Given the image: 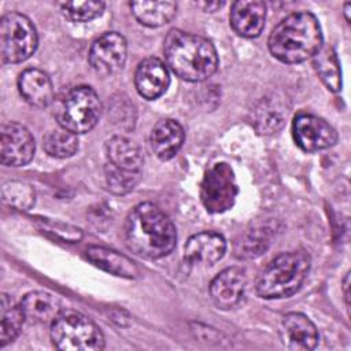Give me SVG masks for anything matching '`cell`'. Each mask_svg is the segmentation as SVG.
Wrapping results in <instances>:
<instances>
[{
    "mask_svg": "<svg viewBox=\"0 0 351 351\" xmlns=\"http://www.w3.org/2000/svg\"><path fill=\"white\" fill-rule=\"evenodd\" d=\"M51 339L62 351H99L104 348V336L99 326L75 310H60L51 322Z\"/></svg>",
    "mask_w": 351,
    "mask_h": 351,
    "instance_id": "5b68a950",
    "label": "cell"
},
{
    "mask_svg": "<svg viewBox=\"0 0 351 351\" xmlns=\"http://www.w3.org/2000/svg\"><path fill=\"white\" fill-rule=\"evenodd\" d=\"M313 64L318 77L329 90L339 92L341 89V70L337 55L330 45H322L319 48L313 56Z\"/></svg>",
    "mask_w": 351,
    "mask_h": 351,
    "instance_id": "cb8c5ba5",
    "label": "cell"
},
{
    "mask_svg": "<svg viewBox=\"0 0 351 351\" xmlns=\"http://www.w3.org/2000/svg\"><path fill=\"white\" fill-rule=\"evenodd\" d=\"M197 5L199 7H202L203 8V11H206V12H214V11H217L219 7H222L223 5V3H219V1H204V3H197Z\"/></svg>",
    "mask_w": 351,
    "mask_h": 351,
    "instance_id": "d6a6232c",
    "label": "cell"
},
{
    "mask_svg": "<svg viewBox=\"0 0 351 351\" xmlns=\"http://www.w3.org/2000/svg\"><path fill=\"white\" fill-rule=\"evenodd\" d=\"M184 138V129L177 121L163 119L152 128L149 134V145L159 159L169 160L177 155L182 147Z\"/></svg>",
    "mask_w": 351,
    "mask_h": 351,
    "instance_id": "ac0fdd59",
    "label": "cell"
},
{
    "mask_svg": "<svg viewBox=\"0 0 351 351\" xmlns=\"http://www.w3.org/2000/svg\"><path fill=\"white\" fill-rule=\"evenodd\" d=\"M292 134L298 147L306 152L326 149L336 144L337 132L325 119L300 112L292 122Z\"/></svg>",
    "mask_w": 351,
    "mask_h": 351,
    "instance_id": "30bf717a",
    "label": "cell"
},
{
    "mask_svg": "<svg viewBox=\"0 0 351 351\" xmlns=\"http://www.w3.org/2000/svg\"><path fill=\"white\" fill-rule=\"evenodd\" d=\"M25 321L21 306L8 295H3L0 307V347H5L18 337Z\"/></svg>",
    "mask_w": 351,
    "mask_h": 351,
    "instance_id": "d4e9b609",
    "label": "cell"
},
{
    "mask_svg": "<svg viewBox=\"0 0 351 351\" xmlns=\"http://www.w3.org/2000/svg\"><path fill=\"white\" fill-rule=\"evenodd\" d=\"M247 276L244 269L232 266L218 273L210 284V296L214 304L221 310H229L237 306L244 295Z\"/></svg>",
    "mask_w": 351,
    "mask_h": 351,
    "instance_id": "7c38bea8",
    "label": "cell"
},
{
    "mask_svg": "<svg viewBox=\"0 0 351 351\" xmlns=\"http://www.w3.org/2000/svg\"><path fill=\"white\" fill-rule=\"evenodd\" d=\"M163 51L170 70L185 81L200 82L217 71L215 47L202 36L171 29L165 38Z\"/></svg>",
    "mask_w": 351,
    "mask_h": 351,
    "instance_id": "7a4b0ae2",
    "label": "cell"
},
{
    "mask_svg": "<svg viewBox=\"0 0 351 351\" xmlns=\"http://www.w3.org/2000/svg\"><path fill=\"white\" fill-rule=\"evenodd\" d=\"M123 240L137 256L160 259L174 250L177 232L171 219L158 206L144 202L128 214L123 225Z\"/></svg>",
    "mask_w": 351,
    "mask_h": 351,
    "instance_id": "6da1fadb",
    "label": "cell"
},
{
    "mask_svg": "<svg viewBox=\"0 0 351 351\" xmlns=\"http://www.w3.org/2000/svg\"><path fill=\"white\" fill-rule=\"evenodd\" d=\"M85 256L96 267L123 278H136L138 274L137 266L125 255L99 245H89L85 251Z\"/></svg>",
    "mask_w": 351,
    "mask_h": 351,
    "instance_id": "ffe728a7",
    "label": "cell"
},
{
    "mask_svg": "<svg viewBox=\"0 0 351 351\" xmlns=\"http://www.w3.org/2000/svg\"><path fill=\"white\" fill-rule=\"evenodd\" d=\"M34 138L21 123L7 122L0 130V160L4 166L19 167L27 165L34 156Z\"/></svg>",
    "mask_w": 351,
    "mask_h": 351,
    "instance_id": "8fae6325",
    "label": "cell"
},
{
    "mask_svg": "<svg viewBox=\"0 0 351 351\" xmlns=\"http://www.w3.org/2000/svg\"><path fill=\"white\" fill-rule=\"evenodd\" d=\"M43 147L45 152L53 158H69L73 156L78 149L77 134L58 128L49 130L43 137Z\"/></svg>",
    "mask_w": 351,
    "mask_h": 351,
    "instance_id": "484cf974",
    "label": "cell"
},
{
    "mask_svg": "<svg viewBox=\"0 0 351 351\" xmlns=\"http://www.w3.org/2000/svg\"><path fill=\"white\" fill-rule=\"evenodd\" d=\"M271 55L282 63H300L324 45L318 19L308 11L292 12L271 30L267 40Z\"/></svg>",
    "mask_w": 351,
    "mask_h": 351,
    "instance_id": "3957f363",
    "label": "cell"
},
{
    "mask_svg": "<svg viewBox=\"0 0 351 351\" xmlns=\"http://www.w3.org/2000/svg\"><path fill=\"white\" fill-rule=\"evenodd\" d=\"M287 118V108L280 99L265 97L254 110L252 123L258 133L271 134L280 130Z\"/></svg>",
    "mask_w": 351,
    "mask_h": 351,
    "instance_id": "7402d4cb",
    "label": "cell"
},
{
    "mask_svg": "<svg viewBox=\"0 0 351 351\" xmlns=\"http://www.w3.org/2000/svg\"><path fill=\"white\" fill-rule=\"evenodd\" d=\"M18 89L26 103L34 107H47L53 101L55 92L51 78L38 69H26L18 78Z\"/></svg>",
    "mask_w": 351,
    "mask_h": 351,
    "instance_id": "e0dca14e",
    "label": "cell"
},
{
    "mask_svg": "<svg viewBox=\"0 0 351 351\" xmlns=\"http://www.w3.org/2000/svg\"><path fill=\"white\" fill-rule=\"evenodd\" d=\"M310 263V255L300 250L276 256L256 277V293L263 299L292 296L302 287Z\"/></svg>",
    "mask_w": 351,
    "mask_h": 351,
    "instance_id": "277c9868",
    "label": "cell"
},
{
    "mask_svg": "<svg viewBox=\"0 0 351 351\" xmlns=\"http://www.w3.org/2000/svg\"><path fill=\"white\" fill-rule=\"evenodd\" d=\"M270 244V236L266 229H252L248 230L241 240L234 245V255L237 258H255L265 252Z\"/></svg>",
    "mask_w": 351,
    "mask_h": 351,
    "instance_id": "4316f807",
    "label": "cell"
},
{
    "mask_svg": "<svg viewBox=\"0 0 351 351\" xmlns=\"http://www.w3.org/2000/svg\"><path fill=\"white\" fill-rule=\"evenodd\" d=\"M226 251L225 239L217 232H200L189 237L185 244V261L188 263L214 265Z\"/></svg>",
    "mask_w": 351,
    "mask_h": 351,
    "instance_id": "2e32d148",
    "label": "cell"
},
{
    "mask_svg": "<svg viewBox=\"0 0 351 351\" xmlns=\"http://www.w3.org/2000/svg\"><path fill=\"white\" fill-rule=\"evenodd\" d=\"M104 7L103 1H66L60 4L62 14L73 22H89L100 16Z\"/></svg>",
    "mask_w": 351,
    "mask_h": 351,
    "instance_id": "f1b7e54d",
    "label": "cell"
},
{
    "mask_svg": "<svg viewBox=\"0 0 351 351\" xmlns=\"http://www.w3.org/2000/svg\"><path fill=\"white\" fill-rule=\"evenodd\" d=\"M281 339L289 350L308 351L318 343V330L307 315L288 313L281 321Z\"/></svg>",
    "mask_w": 351,
    "mask_h": 351,
    "instance_id": "5bb4252c",
    "label": "cell"
},
{
    "mask_svg": "<svg viewBox=\"0 0 351 351\" xmlns=\"http://www.w3.org/2000/svg\"><path fill=\"white\" fill-rule=\"evenodd\" d=\"M130 8L136 19L148 27L163 26L177 12L174 1H133Z\"/></svg>",
    "mask_w": 351,
    "mask_h": 351,
    "instance_id": "603a6c76",
    "label": "cell"
},
{
    "mask_svg": "<svg viewBox=\"0 0 351 351\" xmlns=\"http://www.w3.org/2000/svg\"><path fill=\"white\" fill-rule=\"evenodd\" d=\"M38 37L33 22L21 12H8L0 22V55L3 63H21L37 49Z\"/></svg>",
    "mask_w": 351,
    "mask_h": 351,
    "instance_id": "52a82bcc",
    "label": "cell"
},
{
    "mask_svg": "<svg viewBox=\"0 0 351 351\" xmlns=\"http://www.w3.org/2000/svg\"><path fill=\"white\" fill-rule=\"evenodd\" d=\"M25 319L29 324L52 322L60 313V303L56 296L45 291H33L23 296L19 303Z\"/></svg>",
    "mask_w": 351,
    "mask_h": 351,
    "instance_id": "44dd1931",
    "label": "cell"
},
{
    "mask_svg": "<svg viewBox=\"0 0 351 351\" xmlns=\"http://www.w3.org/2000/svg\"><path fill=\"white\" fill-rule=\"evenodd\" d=\"M3 200L16 210H29L34 204V189L21 181L7 182L3 185Z\"/></svg>",
    "mask_w": 351,
    "mask_h": 351,
    "instance_id": "f546056e",
    "label": "cell"
},
{
    "mask_svg": "<svg viewBox=\"0 0 351 351\" xmlns=\"http://www.w3.org/2000/svg\"><path fill=\"white\" fill-rule=\"evenodd\" d=\"M169 84V70L160 59L147 58L138 63L134 73V86L140 96L155 100L166 92Z\"/></svg>",
    "mask_w": 351,
    "mask_h": 351,
    "instance_id": "4fadbf2b",
    "label": "cell"
},
{
    "mask_svg": "<svg viewBox=\"0 0 351 351\" xmlns=\"http://www.w3.org/2000/svg\"><path fill=\"white\" fill-rule=\"evenodd\" d=\"M37 225L43 233L64 243H77L82 239L81 229L69 223L49 221V219H38Z\"/></svg>",
    "mask_w": 351,
    "mask_h": 351,
    "instance_id": "1f68e13d",
    "label": "cell"
},
{
    "mask_svg": "<svg viewBox=\"0 0 351 351\" xmlns=\"http://www.w3.org/2000/svg\"><path fill=\"white\" fill-rule=\"evenodd\" d=\"M103 111L97 93L86 85H78L64 93L56 106L55 115L60 128L82 134L92 130Z\"/></svg>",
    "mask_w": 351,
    "mask_h": 351,
    "instance_id": "8992f818",
    "label": "cell"
},
{
    "mask_svg": "<svg viewBox=\"0 0 351 351\" xmlns=\"http://www.w3.org/2000/svg\"><path fill=\"white\" fill-rule=\"evenodd\" d=\"M104 174L108 189L115 195H125L130 192L141 177V171L122 170L110 165L108 162L104 166Z\"/></svg>",
    "mask_w": 351,
    "mask_h": 351,
    "instance_id": "83f0119b",
    "label": "cell"
},
{
    "mask_svg": "<svg viewBox=\"0 0 351 351\" xmlns=\"http://www.w3.org/2000/svg\"><path fill=\"white\" fill-rule=\"evenodd\" d=\"M344 298H346V302L348 306V273L346 274V278H344Z\"/></svg>",
    "mask_w": 351,
    "mask_h": 351,
    "instance_id": "836d02e7",
    "label": "cell"
},
{
    "mask_svg": "<svg viewBox=\"0 0 351 351\" xmlns=\"http://www.w3.org/2000/svg\"><path fill=\"white\" fill-rule=\"evenodd\" d=\"M230 26L241 37H258L265 26L266 4L261 0H239L232 4Z\"/></svg>",
    "mask_w": 351,
    "mask_h": 351,
    "instance_id": "9a60e30c",
    "label": "cell"
},
{
    "mask_svg": "<svg viewBox=\"0 0 351 351\" xmlns=\"http://www.w3.org/2000/svg\"><path fill=\"white\" fill-rule=\"evenodd\" d=\"M239 193L236 176L225 162L214 163L200 182V200L211 214H219L233 207Z\"/></svg>",
    "mask_w": 351,
    "mask_h": 351,
    "instance_id": "ba28073f",
    "label": "cell"
},
{
    "mask_svg": "<svg viewBox=\"0 0 351 351\" xmlns=\"http://www.w3.org/2000/svg\"><path fill=\"white\" fill-rule=\"evenodd\" d=\"M108 117L111 122L123 128V129H133L136 121V111L134 106L128 100V97L119 95L112 97L111 106L108 110Z\"/></svg>",
    "mask_w": 351,
    "mask_h": 351,
    "instance_id": "4dcf8cb0",
    "label": "cell"
},
{
    "mask_svg": "<svg viewBox=\"0 0 351 351\" xmlns=\"http://www.w3.org/2000/svg\"><path fill=\"white\" fill-rule=\"evenodd\" d=\"M350 7H351L350 3H346V4H344V12H346V19H347V21H350V16H348V8H350Z\"/></svg>",
    "mask_w": 351,
    "mask_h": 351,
    "instance_id": "e575fe53",
    "label": "cell"
},
{
    "mask_svg": "<svg viewBox=\"0 0 351 351\" xmlns=\"http://www.w3.org/2000/svg\"><path fill=\"white\" fill-rule=\"evenodd\" d=\"M107 162L128 171H141L144 156L140 147L125 136H112L104 145Z\"/></svg>",
    "mask_w": 351,
    "mask_h": 351,
    "instance_id": "d6986e66",
    "label": "cell"
},
{
    "mask_svg": "<svg viewBox=\"0 0 351 351\" xmlns=\"http://www.w3.org/2000/svg\"><path fill=\"white\" fill-rule=\"evenodd\" d=\"M126 53L128 44L125 37L117 32H107L93 41L88 60L97 74L107 77L118 73L123 67Z\"/></svg>",
    "mask_w": 351,
    "mask_h": 351,
    "instance_id": "9c48e42d",
    "label": "cell"
}]
</instances>
